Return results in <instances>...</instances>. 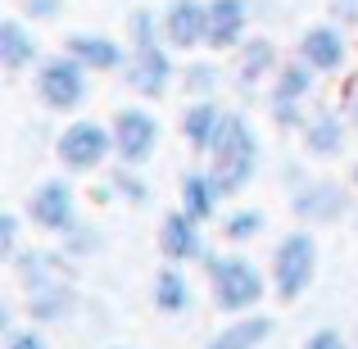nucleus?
Segmentation results:
<instances>
[{"label": "nucleus", "instance_id": "f257e3e1", "mask_svg": "<svg viewBox=\"0 0 358 349\" xmlns=\"http://www.w3.org/2000/svg\"><path fill=\"white\" fill-rule=\"evenodd\" d=\"M254 168H259V141L245 127V118L227 114L222 127H218V136H213V145H209V177H213L222 200H227V195H241L245 186H250Z\"/></svg>", "mask_w": 358, "mask_h": 349}, {"label": "nucleus", "instance_id": "f03ea898", "mask_svg": "<svg viewBox=\"0 0 358 349\" xmlns=\"http://www.w3.org/2000/svg\"><path fill=\"white\" fill-rule=\"evenodd\" d=\"M164 36V27L155 23V14H145V9H136L131 14V64H127V87L141 91V96L159 100L168 91V82H173V59H168L164 45L159 41Z\"/></svg>", "mask_w": 358, "mask_h": 349}, {"label": "nucleus", "instance_id": "7ed1b4c3", "mask_svg": "<svg viewBox=\"0 0 358 349\" xmlns=\"http://www.w3.org/2000/svg\"><path fill=\"white\" fill-rule=\"evenodd\" d=\"M317 277V241L308 232H290L272 254V290L281 304L299 299Z\"/></svg>", "mask_w": 358, "mask_h": 349}, {"label": "nucleus", "instance_id": "20e7f679", "mask_svg": "<svg viewBox=\"0 0 358 349\" xmlns=\"http://www.w3.org/2000/svg\"><path fill=\"white\" fill-rule=\"evenodd\" d=\"M209 281H213V304L222 313H245L263 299V277L250 259L241 254H227V259L209 263Z\"/></svg>", "mask_w": 358, "mask_h": 349}, {"label": "nucleus", "instance_id": "39448f33", "mask_svg": "<svg viewBox=\"0 0 358 349\" xmlns=\"http://www.w3.org/2000/svg\"><path fill=\"white\" fill-rule=\"evenodd\" d=\"M36 96H41V105L55 109V114L82 109V100H87V69H82L73 55L45 59L41 73H36Z\"/></svg>", "mask_w": 358, "mask_h": 349}, {"label": "nucleus", "instance_id": "423d86ee", "mask_svg": "<svg viewBox=\"0 0 358 349\" xmlns=\"http://www.w3.org/2000/svg\"><path fill=\"white\" fill-rule=\"evenodd\" d=\"M109 145H114V136H109L100 122H69V127L59 131V141H55V155H59L64 168H73V173H96L100 164L109 159Z\"/></svg>", "mask_w": 358, "mask_h": 349}, {"label": "nucleus", "instance_id": "0eeeda50", "mask_svg": "<svg viewBox=\"0 0 358 349\" xmlns=\"http://www.w3.org/2000/svg\"><path fill=\"white\" fill-rule=\"evenodd\" d=\"M114 150L127 168H141L159 150V118L145 114V109H136V105L118 109L114 114Z\"/></svg>", "mask_w": 358, "mask_h": 349}, {"label": "nucleus", "instance_id": "6e6552de", "mask_svg": "<svg viewBox=\"0 0 358 349\" xmlns=\"http://www.w3.org/2000/svg\"><path fill=\"white\" fill-rule=\"evenodd\" d=\"M159 27H164L168 50H195L209 41V5L204 0H168Z\"/></svg>", "mask_w": 358, "mask_h": 349}, {"label": "nucleus", "instance_id": "1a4fd4ad", "mask_svg": "<svg viewBox=\"0 0 358 349\" xmlns=\"http://www.w3.org/2000/svg\"><path fill=\"white\" fill-rule=\"evenodd\" d=\"M27 218L41 232H69L73 227V186L69 182H41L27 195Z\"/></svg>", "mask_w": 358, "mask_h": 349}, {"label": "nucleus", "instance_id": "9d476101", "mask_svg": "<svg viewBox=\"0 0 358 349\" xmlns=\"http://www.w3.org/2000/svg\"><path fill=\"white\" fill-rule=\"evenodd\" d=\"M64 50H69L87 73H118V69H127V50H122L114 36H100V32H73L69 41H64Z\"/></svg>", "mask_w": 358, "mask_h": 349}, {"label": "nucleus", "instance_id": "9b49d317", "mask_svg": "<svg viewBox=\"0 0 358 349\" xmlns=\"http://www.w3.org/2000/svg\"><path fill=\"white\" fill-rule=\"evenodd\" d=\"M159 250H164L168 263H191L204 254V241H200V222L191 218L186 209H173L159 227Z\"/></svg>", "mask_w": 358, "mask_h": 349}, {"label": "nucleus", "instance_id": "f8f14e48", "mask_svg": "<svg viewBox=\"0 0 358 349\" xmlns=\"http://www.w3.org/2000/svg\"><path fill=\"white\" fill-rule=\"evenodd\" d=\"M345 55H350V50H345V36L336 32V27H327V23L308 27L304 41H299V59H304L313 73H341Z\"/></svg>", "mask_w": 358, "mask_h": 349}, {"label": "nucleus", "instance_id": "ddd939ff", "mask_svg": "<svg viewBox=\"0 0 358 349\" xmlns=\"http://www.w3.org/2000/svg\"><path fill=\"white\" fill-rule=\"evenodd\" d=\"M245 23H250L245 0H209V41H204V45H213V50H231V45H241Z\"/></svg>", "mask_w": 358, "mask_h": 349}, {"label": "nucleus", "instance_id": "4468645a", "mask_svg": "<svg viewBox=\"0 0 358 349\" xmlns=\"http://www.w3.org/2000/svg\"><path fill=\"white\" fill-rule=\"evenodd\" d=\"M36 59V36L27 32L18 18H5L0 23V69L5 73H18Z\"/></svg>", "mask_w": 358, "mask_h": 349}, {"label": "nucleus", "instance_id": "2eb2a0df", "mask_svg": "<svg viewBox=\"0 0 358 349\" xmlns=\"http://www.w3.org/2000/svg\"><path fill=\"white\" fill-rule=\"evenodd\" d=\"M222 118H227V114H218V105H209V100L191 105V109L182 114V136H186V145L200 150V155H209V145H213V136H218Z\"/></svg>", "mask_w": 358, "mask_h": 349}, {"label": "nucleus", "instance_id": "dca6fc26", "mask_svg": "<svg viewBox=\"0 0 358 349\" xmlns=\"http://www.w3.org/2000/svg\"><path fill=\"white\" fill-rule=\"evenodd\" d=\"M268 336H272V318H268V313H254V318L231 322L227 332H218L204 349H259Z\"/></svg>", "mask_w": 358, "mask_h": 349}, {"label": "nucleus", "instance_id": "f3484780", "mask_svg": "<svg viewBox=\"0 0 358 349\" xmlns=\"http://www.w3.org/2000/svg\"><path fill=\"white\" fill-rule=\"evenodd\" d=\"M218 186H213L209 173H186L182 177V209L191 213L195 222H209L213 213H218Z\"/></svg>", "mask_w": 358, "mask_h": 349}, {"label": "nucleus", "instance_id": "a211bd4d", "mask_svg": "<svg viewBox=\"0 0 358 349\" xmlns=\"http://www.w3.org/2000/svg\"><path fill=\"white\" fill-rule=\"evenodd\" d=\"M345 191L341 186H313V191H304V195H295V213L299 218H308V222H327V218H341L345 213Z\"/></svg>", "mask_w": 358, "mask_h": 349}, {"label": "nucleus", "instance_id": "6ab92c4d", "mask_svg": "<svg viewBox=\"0 0 358 349\" xmlns=\"http://www.w3.org/2000/svg\"><path fill=\"white\" fill-rule=\"evenodd\" d=\"M155 304H159V313H186V308H191V281H186L177 268H159Z\"/></svg>", "mask_w": 358, "mask_h": 349}, {"label": "nucleus", "instance_id": "aec40b11", "mask_svg": "<svg viewBox=\"0 0 358 349\" xmlns=\"http://www.w3.org/2000/svg\"><path fill=\"white\" fill-rule=\"evenodd\" d=\"M304 145H308V155H317V159L341 155V150H345V127H341V118H331V114H327V118L308 122Z\"/></svg>", "mask_w": 358, "mask_h": 349}, {"label": "nucleus", "instance_id": "412c9836", "mask_svg": "<svg viewBox=\"0 0 358 349\" xmlns=\"http://www.w3.org/2000/svg\"><path fill=\"white\" fill-rule=\"evenodd\" d=\"M272 64H277V45H272L268 36H254V41L241 50V82H259Z\"/></svg>", "mask_w": 358, "mask_h": 349}, {"label": "nucleus", "instance_id": "4be33fe9", "mask_svg": "<svg viewBox=\"0 0 358 349\" xmlns=\"http://www.w3.org/2000/svg\"><path fill=\"white\" fill-rule=\"evenodd\" d=\"M308 82H313V69H308L304 59H299V64H281L272 100H295V105H299V100L308 96Z\"/></svg>", "mask_w": 358, "mask_h": 349}, {"label": "nucleus", "instance_id": "5701e85b", "mask_svg": "<svg viewBox=\"0 0 358 349\" xmlns=\"http://www.w3.org/2000/svg\"><path fill=\"white\" fill-rule=\"evenodd\" d=\"M263 227H268V218H263L259 209H241V213H231L227 222H222V236H227V241H254V236H259Z\"/></svg>", "mask_w": 358, "mask_h": 349}, {"label": "nucleus", "instance_id": "b1692460", "mask_svg": "<svg viewBox=\"0 0 358 349\" xmlns=\"http://www.w3.org/2000/svg\"><path fill=\"white\" fill-rule=\"evenodd\" d=\"M69 313V295L64 290H45V295L32 299V318H64Z\"/></svg>", "mask_w": 358, "mask_h": 349}, {"label": "nucleus", "instance_id": "393cba45", "mask_svg": "<svg viewBox=\"0 0 358 349\" xmlns=\"http://www.w3.org/2000/svg\"><path fill=\"white\" fill-rule=\"evenodd\" d=\"M14 245H18V218L0 213V259H14Z\"/></svg>", "mask_w": 358, "mask_h": 349}, {"label": "nucleus", "instance_id": "a878e982", "mask_svg": "<svg viewBox=\"0 0 358 349\" xmlns=\"http://www.w3.org/2000/svg\"><path fill=\"white\" fill-rule=\"evenodd\" d=\"M304 349H345V336L336 332V327H322V332H313L304 341Z\"/></svg>", "mask_w": 358, "mask_h": 349}, {"label": "nucleus", "instance_id": "bb28decb", "mask_svg": "<svg viewBox=\"0 0 358 349\" xmlns=\"http://www.w3.org/2000/svg\"><path fill=\"white\" fill-rule=\"evenodd\" d=\"M5 349H45V341H41V332H9Z\"/></svg>", "mask_w": 358, "mask_h": 349}, {"label": "nucleus", "instance_id": "cd10ccee", "mask_svg": "<svg viewBox=\"0 0 358 349\" xmlns=\"http://www.w3.org/2000/svg\"><path fill=\"white\" fill-rule=\"evenodd\" d=\"M272 114H277L281 127H299V105L295 100H272Z\"/></svg>", "mask_w": 358, "mask_h": 349}, {"label": "nucleus", "instance_id": "c85d7f7f", "mask_svg": "<svg viewBox=\"0 0 358 349\" xmlns=\"http://www.w3.org/2000/svg\"><path fill=\"white\" fill-rule=\"evenodd\" d=\"M23 5H27V14H36V18H59L64 0H23Z\"/></svg>", "mask_w": 358, "mask_h": 349}, {"label": "nucleus", "instance_id": "c756f323", "mask_svg": "<svg viewBox=\"0 0 358 349\" xmlns=\"http://www.w3.org/2000/svg\"><path fill=\"white\" fill-rule=\"evenodd\" d=\"M186 82H191L186 91H209V87H213V69H204V64H200V69L186 73Z\"/></svg>", "mask_w": 358, "mask_h": 349}, {"label": "nucleus", "instance_id": "7c9ffc66", "mask_svg": "<svg viewBox=\"0 0 358 349\" xmlns=\"http://www.w3.org/2000/svg\"><path fill=\"white\" fill-rule=\"evenodd\" d=\"M354 122H358V96H354Z\"/></svg>", "mask_w": 358, "mask_h": 349}, {"label": "nucleus", "instance_id": "2f4dec72", "mask_svg": "<svg viewBox=\"0 0 358 349\" xmlns=\"http://www.w3.org/2000/svg\"><path fill=\"white\" fill-rule=\"evenodd\" d=\"M354 182H358V168H354Z\"/></svg>", "mask_w": 358, "mask_h": 349}, {"label": "nucleus", "instance_id": "473e14b6", "mask_svg": "<svg viewBox=\"0 0 358 349\" xmlns=\"http://www.w3.org/2000/svg\"><path fill=\"white\" fill-rule=\"evenodd\" d=\"M118 349H127V345H118Z\"/></svg>", "mask_w": 358, "mask_h": 349}]
</instances>
